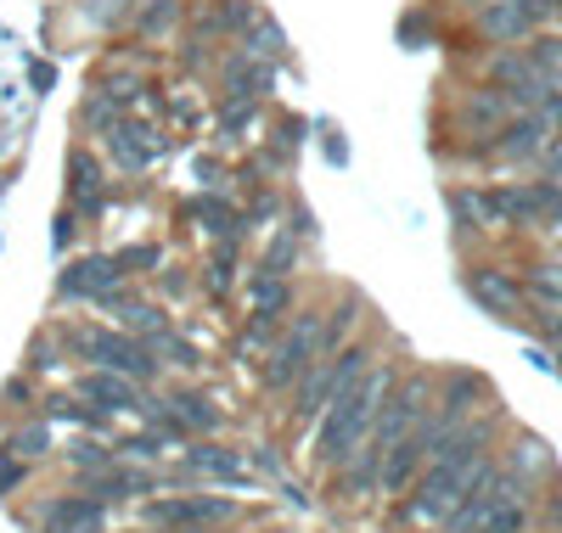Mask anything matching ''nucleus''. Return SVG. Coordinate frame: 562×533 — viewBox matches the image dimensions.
Here are the masks:
<instances>
[{
  "label": "nucleus",
  "mask_w": 562,
  "mask_h": 533,
  "mask_svg": "<svg viewBox=\"0 0 562 533\" xmlns=\"http://www.w3.org/2000/svg\"><path fill=\"white\" fill-rule=\"evenodd\" d=\"M490 461V421H461L445 432V444L434 450V461L422 466L416 495L405 506L411 522H450V511L461 506V495L473 489V477Z\"/></svg>",
  "instance_id": "obj_1"
},
{
  "label": "nucleus",
  "mask_w": 562,
  "mask_h": 533,
  "mask_svg": "<svg viewBox=\"0 0 562 533\" xmlns=\"http://www.w3.org/2000/svg\"><path fill=\"white\" fill-rule=\"evenodd\" d=\"M400 376H394V365H378L371 360L344 394L326 405L321 416H315V461L326 466V472H338L360 444H366V432H371V421H378V410H383V399H389V387H394Z\"/></svg>",
  "instance_id": "obj_2"
},
{
  "label": "nucleus",
  "mask_w": 562,
  "mask_h": 533,
  "mask_svg": "<svg viewBox=\"0 0 562 533\" xmlns=\"http://www.w3.org/2000/svg\"><path fill=\"white\" fill-rule=\"evenodd\" d=\"M74 360H90V365H102V371H119L140 387H153L164 376V360L158 349L147 343V337H135L124 326H79V343H74Z\"/></svg>",
  "instance_id": "obj_3"
},
{
  "label": "nucleus",
  "mask_w": 562,
  "mask_h": 533,
  "mask_svg": "<svg viewBox=\"0 0 562 533\" xmlns=\"http://www.w3.org/2000/svg\"><path fill=\"white\" fill-rule=\"evenodd\" d=\"M371 360H378V354H371L366 343H344L338 354L315 360V365L299 376V387L288 394V399H293V405H288V416H293V421H315V416H321L326 405H333V399L344 394V387H349V382H355Z\"/></svg>",
  "instance_id": "obj_4"
},
{
  "label": "nucleus",
  "mask_w": 562,
  "mask_h": 533,
  "mask_svg": "<svg viewBox=\"0 0 562 533\" xmlns=\"http://www.w3.org/2000/svg\"><path fill=\"white\" fill-rule=\"evenodd\" d=\"M321 360V309H293L281 337L270 343L265 354V387L270 394H293L299 376Z\"/></svg>",
  "instance_id": "obj_5"
},
{
  "label": "nucleus",
  "mask_w": 562,
  "mask_h": 533,
  "mask_svg": "<svg viewBox=\"0 0 562 533\" xmlns=\"http://www.w3.org/2000/svg\"><path fill=\"white\" fill-rule=\"evenodd\" d=\"M147 528H175V533H209V528H225L237 522L243 506L225 500V495H175V500H147Z\"/></svg>",
  "instance_id": "obj_6"
},
{
  "label": "nucleus",
  "mask_w": 562,
  "mask_h": 533,
  "mask_svg": "<svg viewBox=\"0 0 562 533\" xmlns=\"http://www.w3.org/2000/svg\"><path fill=\"white\" fill-rule=\"evenodd\" d=\"M102 147H108V158H113L124 174H140V169H153V163H158V152L169 147V140H164V129H158L153 118L124 113V118H119V129H113V135H102Z\"/></svg>",
  "instance_id": "obj_7"
},
{
  "label": "nucleus",
  "mask_w": 562,
  "mask_h": 533,
  "mask_svg": "<svg viewBox=\"0 0 562 533\" xmlns=\"http://www.w3.org/2000/svg\"><path fill=\"white\" fill-rule=\"evenodd\" d=\"M490 84L506 95L512 113H540V102L557 90V84H546V79L535 73V63H529L524 52H501V57L490 63Z\"/></svg>",
  "instance_id": "obj_8"
},
{
  "label": "nucleus",
  "mask_w": 562,
  "mask_h": 533,
  "mask_svg": "<svg viewBox=\"0 0 562 533\" xmlns=\"http://www.w3.org/2000/svg\"><path fill=\"white\" fill-rule=\"evenodd\" d=\"M461 286H467V298H473L484 315H495V320H518L524 315V281L518 275H506V270H495V264H473L461 275Z\"/></svg>",
  "instance_id": "obj_9"
},
{
  "label": "nucleus",
  "mask_w": 562,
  "mask_h": 533,
  "mask_svg": "<svg viewBox=\"0 0 562 533\" xmlns=\"http://www.w3.org/2000/svg\"><path fill=\"white\" fill-rule=\"evenodd\" d=\"M180 219L203 225L214 241H243V236H248V214H243V203H237V197H225V191H214V185H203L198 197H186V203H180Z\"/></svg>",
  "instance_id": "obj_10"
},
{
  "label": "nucleus",
  "mask_w": 562,
  "mask_h": 533,
  "mask_svg": "<svg viewBox=\"0 0 562 533\" xmlns=\"http://www.w3.org/2000/svg\"><path fill=\"white\" fill-rule=\"evenodd\" d=\"M119 281H130V275L119 270L113 253H85V259H74V264L57 275V298H63V304H90V298H102L108 286H119Z\"/></svg>",
  "instance_id": "obj_11"
},
{
  "label": "nucleus",
  "mask_w": 562,
  "mask_h": 533,
  "mask_svg": "<svg viewBox=\"0 0 562 533\" xmlns=\"http://www.w3.org/2000/svg\"><path fill=\"white\" fill-rule=\"evenodd\" d=\"M85 495L97 500V506H124V500H153L158 495V477L153 472H140L135 461H113L102 472H85Z\"/></svg>",
  "instance_id": "obj_12"
},
{
  "label": "nucleus",
  "mask_w": 562,
  "mask_h": 533,
  "mask_svg": "<svg viewBox=\"0 0 562 533\" xmlns=\"http://www.w3.org/2000/svg\"><path fill=\"white\" fill-rule=\"evenodd\" d=\"M214 73H220V95H225V102H265V95L276 90V63H259L248 52L220 57Z\"/></svg>",
  "instance_id": "obj_13"
},
{
  "label": "nucleus",
  "mask_w": 562,
  "mask_h": 533,
  "mask_svg": "<svg viewBox=\"0 0 562 533\" xmlns=\"http://www.w3.org/2000/svg\"><path fill=\"white\" fill-rule=\"evenodd\" d=\"M40 533H108V506L90 495H57L40 506Z\"/></svg>",
  "instance_id": "obj_14"
},
{
  "label": "nucleus",
  "mask_w": 562,
  "mask_h": 533,
  "mask_svg": "<svg viewBox=\"0 0 562 533\" xmlns=\"http://www.w3.org/2000/svg\"><path fill=\"white\" fill-rule=\"evenodd\" d=\"M551 147V124L540 113H512L495 135H490V152L495 158H512V163H524V158H540Z\"/></svg>",
  "instance_id": "obj_15"
},
{
  "label": "nucleus",
  "mask_w": 562,
  "mask_h": 533,
  "mask_svg": "<svg viewBox=\"0 0 562 533\" xmlns=\"http://www.w3.org/2000/svg\"><path fill=\"white\" fill-rule=\"evenodd\" d=\"M535 23H540V7H535V0H479V29H484L490 39H501V45L529 39Z\"/></svg>",
  "instance_id": "obj_16"
},
{
  "label": "nucleus",
  "mask_w": 562,
  "mask_h": 533,
  "mask_svg": "<svg viewBox=\"0 0 562 533\" xmlns=\"http://www.w3.org/2000/svg\"><path fill=\"white\" fill-rule=\"evenodd\" d=\"M79 399L113 416V410H140V387H135L130 376H119V371H102V365H90V371L79 376Z\"/></svg>",
  "instance_id": "obj_17"
},
{
  "label": "nucleus",
  "mask_w": 562,
  "mask_h": 533,
  "mask_svg": "<svg viewBox=\"0 0 562 533\" xmlns=\"http://www.w3.org/2000/svg\"><path fill=\"white\" fill-rule=\"evenodd\" d=\"M186 0H135V12H130V23H135V39H147V45H164V39H175L180 29H186Z\"/></svg>",
  "instance_id": "obj_18"
},
{
  "label": "nucleus",
  "mask_w": 562,
  "mask_h": 533,
  "mask_svg": "<svg viewBox=\"0 0 562 533\" xmlns=\"http://www.w3.org/2000/svg\"><path fill=\"white\" fill-rule=\"evenodd\" d=\"M180 472H186V477H220V483H254L237 450H220V444H209V439L186 444V466H180Z\"/></svg>",
  "instance_id": "obj_19"
},
{
  "label": "nucleus",
  "mask_w": 562,
  "mask_h": 533,
  "mask_svg": "<svg viewBox=\"0 0 562 533\" xmlns=\"http://www.w3.org/2000/svg\"><path fill=\"white\" fill-rule=\"evenodd\" d=\"M248 298H254V315H276V320H288V315L299 309L293 275H265V270H254V275H248Z\"/></svg>",
  "instance_id": "obj_20"
},
{
  "label": "nucleus",
  "mask_w": 562,
  "mask_h": 533,
  "mask_svg": "<svg viewBox=\"0 0 562 533\" xmlns=\"http://www.w3.org/2000/svg\"><path fill=\"white\" fill-rule=\"evenodd\" d=\"M169 405H175V416H180V427H186V439H214V432L225 427V410H220L209 394H186V387H180Z\"/></svg>",
  "instance_id": "obj_21"
},
{
  "label": "nucleus",
  "mask_w": 562,
  "mask_h": 533,
  "mask_svg": "<svg viewBox=\"0 0 562 533\" xmlns=\"http://www.w3.org/2000/svg\"><path fill=\"white\" fill-rule=\"evenodd\" d=\"M512 118V107H506V95L490 84V90H473V95H467V102H461V129H473V135H495L501 124Z\"/></svg>",
  "instance_id": "obj_22"
},
{
  "label": "nucleus",
  "mask_w": 562,
  "mask_h": 533,
  "mask_svg": "<svg viewBox=\"0 0 562 533\" xmlns=\"http://www.w3.org/2000/svg\"><path fill=\"white\" fill-rule=\"evenodd\" d=\"M237 52H248V57H259V63H281V57H288V29H281L270 12H259V18L248 23V34L237 39Z\"/></svg>",
  "instance_id": "obj_23"
},
{
  "label": "nucleus",
  "mask_w": 562,
  "mask_h": 533,
  "mask_svg": "<svg viewBox=\"0 0 562 533\" xmlns=\"http://www.w3.org/2000/svg\"><path fill=\"white\" fill-rule=\"evenodd\" d=\"M203 18H209L214 39H220V45H231V39H243V34H248V23L259 18V7H254V0H214V7H209Z\"/></svg>",
  "instance_id": "obj_24"
},
{
  "label": "nucleus",
  "mask_w": 562,
  "mask_h": 533,
  "mask_svg": "<svg viewBox=\"0 0 562 533\" xmlns=\"http://www.w3.org/2000/svg\"><path fill=\"white\" fill-rule=\"evenodd\" d=\"M254 124H259V102H225L220 118H214V140L225 152H237L243 140L254 135Z\"/></svg>",
  "instance_id": "obj_25"
},
{
  "label": "nucleus",
  "mask_w": 562,
  "mask_h": 533,
  "mask_svg": "<svg viewBox=\"0 0 562 533\" xmlns=\"http://www.w3.org/2000/svg\"><path fill=\"white\" fill-rule=\"evenodd\" d=\"M304 140H310V118H299V113H281V118H276V135L265 140V158H270V169H276V163L288 169V163L299 158Z\"/></svg>",
  "instance_id": "obj_26"
},
{
  "label": "nucleus",
  "mask_w": 562,
  "mask_h": 533,
  "mask_svg": "<svg viewBox=\"0 0 562 533\" xmlns=\"http://www.w3.org/2000/svg\"><path fill=\"white\" fill-rule=\"evenodd\" d=\"M113 315H119V326H124V331L147 337V343H158V337L169 331V315H164L158 304H147V298H135V293H130V298H124Z\"/></svg>",
  "instance_id": "obj_27"
},
{
  "label": "nucleus",
  "mask_w": 562,
  "mask_h": 533,
  "mask_svg": "<svg viewBox=\"0 0 562 533\" xmlns=\"http://www.w3.org/2000/svg\"><path fill=\"white\" fill-rule=\"evenodd\" d=\"M119 118H124V107L113 102V95H102V90H85V102H79V129L85 135H113L119 129Z\"/></svg>",
  "instance_id": "obj_28"
},
{
  "label": "nucleus",
  "mask_w": 562,
  "mask_h": 533,
  "mask_svg": "<svg viewBox=\"0 0 562 533\" xmlns=\"http://www.w3.org/2000/svg\"><path fill=\"white\" fill-rule=\"evenodd\" d=\"M45 421H74V427H90V432H108V410L85 405V399H68V394H52L45 399Z\"/></svg>",
  "instance_id": "obj_29"
},
{
  "label": "nucleus",
  "mask_w": 562,
  "mask_h": 533,
  "mask_svg": "<svg viewBox=\"0 0 562 533\" xmlns=\"http://www.w3.org/2000/svg\"><path fill=\"white\" fill-rule=\"evenodd\" d=\"M524 298H535L540 315H562V264H540V270H529Z\"/></svg>",
  "instance_id": "obj_30"
},
{
  "label": "nucleus",
  "mask_w": 562,
  "mask_h": 533,
  "mask_svg": "<svg viewBox=\"0 0 562 533\" xmlns=\"http://www.w3.org/2000/svg\"><path fill=\"white\" fill-rule=\"evenodd\" d=\"M299 253H304V241H299L288 225H276V236L265 241V264H259V270H265V275H293V270H299Z\"/></svg>",
  "instance_id": "obj_31"
},
{
  "label": "nucleus",
  "mask_w": 562,
  "mask_h": 533,
  "mask_svg": "<svg viewBox=\"0 0 562 533\" xmlns=\"http://www.w3.org/2000/svg\"><path fill=\"white\" fill-rule=\"evenodd\" d=\"M79 191H108V180H102V163H97V152L85 147H68V197H79Z\"/></svg>",
  "instance_id": "obj_32"
},
{
  "label": "nucleus",
  "mask_w": 562,
  "mask_h": 533,
  "mask_svg": "<svg viewBox=\"0 0 562 533\" xmlns=\"http://www.w3.org/2000/svg\"><path fill=\"white\" fill-rule=\"evenodd\" d=\"M7 450L18 455V461H45L57 450V439H52V421H23L12 439H7Z\"/></svg>",
  "instance_id": "obj_33"
},
{
  "label": "nucleus",
  "mask_w": 562,
  "mask_h": 533,
  "mask_svg": "<svg viewBox=\"0 0 562 533\" xmlns=\"http://www.w3.org/2000/svg\"><path fill=\"white\" fill-rule=\"evenodd\" d=\"M140 416H147V432H158V439L164 444H192V439H186V427H180V416H175V405L169 399H147V394H140Z\"/></svg>",
  "instance_id": "obj_34"
},
{
  "label": "nucleus",
  "mask_w": 562,
  "mask_h": 533,
  "mask_svg": "<svg viewBox=\"0 0 562 533\" xmlns=\"http://www.w3.org/2000/svg\"><path fill=\"white\" fill-rule=\"evenodd\" d=\"M209 293L225 304V293L237 286V241H214V253H209Z\"/></svg>",
  "instance_id": "obj_35"
},
{
  "label": "nucleus",
  "mask_w": 562,
  "mask_h": 533,
  "mask_svg": "<svg viewBox=\"0 0 562 533\" xmlns=\"http://www.w3.org/2000/svg\"><path fill=\"white\" fill-rule=\"evenodd\" d=\"M113 259H119L124 275H158L164 270V248H158V241H130V248H119Z\"/></svg>",
  "instance_id": "obj_36"
},
{
  "label": "nucleus",
  "mask_w": 562,
  "mask_h": 533,
  "mask_svg": "<svg viewBox=\"0 0 562 533\" xmlns=\"http://www.w3.org/2000/svg\"><path fill=\"white\" fill-rule=\"evenodd\" d=\"M310 135L321 140V158L333 163V169H349V140H344V124L338 118H315Z\"/></svg>",
  "instance_id": "obj_37"
},
{
  "label": "nucleus",
  "mask_w": 562,
  "mask_h": 533,
  "mask_svg": "<svg viewBox=\"0 0 562 533\" xmlns=\"http://www.w3.org/2000/svg\"><path fill=\"white\" fill-rule=\"evenodd\" d=\"M445 208H450L456 230H484V219H479V191H467V185H450V191H445Z\"/></svg>",
  "instance_id": "obj_38"
},
{
  "label": "nucleus",
  "mask_w": 562,
  "mask_h": 533,
  "mask_svg": "<svg viewBox=\"0 0 562 533\" xmlns=\"http://www.w3.org/2000/svg\"><path fill=\"white\" fill-rule=\"evenodd\" d=\"M524 57L535 63V73H540L546 84H562V39H535Z\"/></svg>",
  "instance_id": "obj_39"
},
{
  "label": "nucleus",
  "mask_w": 562,
  "mask_h": 533,
  "mask_svg": "<svg viewBox=\"0 0 562 533\" xmlns=\"http://www.w3.org/2000/svg\"><path fill=\"white\" fill-rule=\"evenodd\" d=\"M153 349H158V354H169L164 365H180V371H198V365H203V354H198V343H186V337H180L175 326H169V331L158 337V343H153Z\"/></svg>",
  "instance_id": "obj_40"
},
{
  "label": "nucleus",
  "mask_w": 562,
  "mask_h": 533,
  "mask_svg": "<svg viewBox=\"0 0 562 533\" xmlns=\"http://www.w3.org/2000/svg\"><path fill=\"white\" fill-rule=\"evenodd\" d=\"M68 360H63V343H57V331H52V343L45 337H34L29 343V376H45V371H63Z\"/></svg>",
  "instance_id": "obj_41"
},
{
  "label": "nucleus",
  "mask_w": 562,
  "mask_h": 533,
  "mask_svg": "<svg viewBox=\"0 0 562 533\" xmlns=\"http://www.w3.org/2000/svg\"><path fill=\"white\" fill-rule=\"evenodd\" d=\"M135 12V0H85V23H97V29H113Z\"/></svg>",
  "instance_id": "obj_42"
},
{
  "label": "nucleus",
  "mask_w": 562,
  "mask_h": 533,
  "mask_svg": "<svg viewBox=\"0 0 562 533\" xmlns=\"http://www.w3.org/2000/svg\"><path fill=\"white\" fill-rule=\"evenodd\" d=\"M113 461H119V455H113L108 444H74V450H68V466H74L79 477H85V472H102V466H113Z\"/></svg>",
  "instance_id": "obj_43"
},
{
  "label": "nucleus",
  "mask_w": 562,
  "mask_h": 533,
  "mask_svg": "<svg viewBox=\"0 0 562 533\" xmlns=\"http://www.w3.org/2000/svg\"><path fill=\"white\" fill-rule=\"evenodd\" d=\"M113 455L119 461H158L164 455V439H158V432H135V439H124Z\"/></svg>",
  "instance_id": "obj_44"
},
{
  "label": "nucleus",
  "mask_w": 562,
  "mask_h": 533,
  "mask_svg": "<svg viewBox=\"0 0 562 533\" xmlns=\"http://www.w3.org/2000/svg\"><path fill=\"white\" fill-rule=\"evenodd\" d=\"M23 477H29V461H18L7 444H0V500L18 495V489H23Z\"/></svg>",
  "instance_id": "obj_45"
},
{
  "label": "nucleus",
  "mask_w": 562,
  "mask_h": 533,
  "mask_svg": "<svg viewBox=\"0 0 562 533\" xmlns=\"http://www.w3.org/2000/svg\"><path fill=\"white\" fill-rule=\"evenodd\" d=\"M288 230H293L299 241H310V236L321 230V225H315V208H310L304 197H288Z\"/></svg>",
  "instance_id": "obj_46"
},
{
  "label": "nucleus",
  "mask_w": 562,
  "mask_h": 533,
  "mask_svg": "<svg viewBox=\"0 0 562 533\" xmlns=\"http://www.w3.org/2000/svg\"><path fill=\"white\" fill-rule=\"evenodd\" d=\"M74 236H79V214H74V208H63V214L52 219V248H57V253H68V248H74Z\"/></svg>",
  "instance_id": "obj_47"
},
{
  "label": "nucleus",
  "mask_w": 562,
  "mask_h": 533,
  "mask_svg": "<svg viewBox=\"0 0 562 533\" xmlns=\"http://www.w3.org/2000/svg\"><path fill=\"white\" fill-rule=\"evenodd\" d=\"M422 39H428V12H405L400 18V45H411V52H416Z\"/></svg>",
  "instance_id": "obj_48"
},
{
  "label": "nucleus",
  "mask_w": 562,
  "mask_h": 533,
  "mask_svg": "<svg viewBox=\"0 0 562 533\" xmlns=\"http://www.w3.org/2000/svg\"><path fill=\"white\" fill-rule=\"evenodd\" d=\"M29 84H34V95H52L57 68H52V63H29Z\"/></svg>",
  "instance_id": "obj_49"
},
{
  "label": "nucleus",
  "mask_w": 562,
  "mask_h": 533,
  "mask_svg": "<svg viewBox=\"0 0 562 533\" xmlns=\"http://www.w3.org/2000/svg\"><path fill=\"white\" fill-rule=\"evenodd\" d=\"M540 118H546L551 129H562V84H557V90L546 95V102H540Z\"/></svg>",
  "instance_id": "obj_50"
},
{
  "label": "nucleus",
  "mask_w": 562,
  "mask_h": 533,
  "mask_svg": "<svg viewBox=\"0 0 562 533\" xmlns=\"http://www.w3.org/2000/svg\"><path fill=\"white\" fill-rule=\"evenodd\" d=\"M0 399H12V405H29V399H34L29 376H12V382H7V394H0Z\"/></svg>",
  "instance_id": "obj_51"
},
{
  "label": "nucleus",
  "mask_w": 562,
  "mask_h": 533,
  "mask_svg": "<svg viewBox=\"0 0 562 533\" xmlns=\"http://www.w3.org/2000/svg\"><path fill=\"white\" fill-rule=\"evenodd\" d=\"M198 180H203V185H220V163H214V158H198Z\"/></svg>",
  "instance_id": "obj_52"
},
{
  "label": "nucleus",
  "mask_w": 562,
  "mask_h": 533,
  "mask_svg": "<svg viewBox=\"0 0 562 533\" xmlns=\"http://www.w3.org/2000/svg\"><path fill=\"white\" fill-rule=\"evenodd\" d=\"M551 371H557V376H562V354H557V365H551Z\"/></svg>",
  "instance_id": "obj_53"
}]
</instances>
